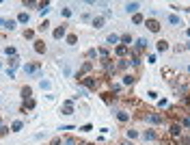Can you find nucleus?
<instances>
[{
	"instance_id": "nucleus-1",
	"label": "nucleus",
	"mask_w": 190,
	"mask_h": 145,
	"mask_svg": "<svg viewBox=\"0 0 190 145\" xmlns=\"http://www.w3.org/2000/svg\"><path fill=\"white\" fill-rule=\"evenodd\" d=\"M145 24H147V28L151 33H160V22L158 20H153V17H151V20H145Z\"/></svg>"
},
{
	"instance_id": "nucleus-2",
	"label": "nucleus",
	"mask_w": 190,
	"mask_h": 145,
	"mask_svg": "<svg viewBox=\"0 0 190 145\" xmlns=\"http://www.w3.org/2000/svg\"><path fill=\"white\" fill-rule=\"evenodd\" d=\"M91 69H93V63H91V61H86L84 65H82V69L78 71V76H76V78H78V80H82V76L86 74V71H91Z\"/></svg>"
},
{
	"instance_id": "nucleus-3",
	"label": "nucleus",
	"mask_w": 190,
	"mask_h": 145,
	"mask_svg": "<svg viewBox=\"0 0 190 145\" xmlns=\"http://www.w3.org/2000/svg\"><path fill=\"white\" fill-rule=\"evenodd\" d=\"M128 52H130V48H128V46H123V43H119V46L115 48V54H117V57H121V59H123Z\"/></svg>"
},
{
	"instance_id": "nucleus-4",
	"label": "nucleus",
	"mask_w": 190,
	"mask_h": 145,
	"mask_svg": "<svg viewBox=\"0 0 190 145\" xmlns=\"http://www.w3.org/2000/svg\"><path fill=\"white\" fill-rule=\"evenodd\" d=\"M24 71H26V74H35V71H39V65H37V63H26Z\"/></svg>"
},
{
	"instance_id": "nucleus-5",
	"label": "nucleus",
	"mask_w": 190,
	"mask_h": 145,
	"mask_svg": "<svg viewBox=\"0 0 190 145\" xmlns=\"http://www.w3.org/2000/svg\"><path fill=\"white\" fill-rule=\"evenodd\" d=\"M78 83H84L89 89H97V80L95 78H82V80H78Z\"/></svg>"
},
{
	"instance_id": "nucleus-6",
	"label": "nucleus",
	"mask_w": 190,
	"mask_h": 145,
	"mask_svg": "<svg viewBox=\"0 0 190 145\" xmlns=\"http://www.w3.org/2000/svg\"><path fill=\"white\" fill-rule=\"evenodd\" d=\"M63 115H74V104H71V102L63 104Z\"/></svg>"
},
{
	"instance_id": "nucleus-7",
	"label": "nucleus",
	"mask_w": 190,
	"mask_h": 145,
	"mask_svg": "<svg viewBox=\"0 0 190 145\" xmlns=\"http://www.w3.org/2000/svg\"><path fill=\"white\" fill-rule=\"evenodd\" d=\"M179 134H182V126H177V123H173V126H171V137H179Z\"/></svg>"
},
{
	"instance_id": "nucleus-8",
	"label": "nucleus",
	"mask_w": 190,
	"mask_h": 145,
	"mask_svg": "<svg viewBox=\"0 0 190 145\" xmlns=\"http://www.w3.org/2000/svg\"><path fill=\"white\" fill-rule=\"evenodd\" d=\"M65 26H58V28L56 30H54V39H63V37H65Z\"/></svg>"
},
{
	"instance_id": "nucleus-9",
	"label": "nucleus",
	"mask_w": 190,
	"mask_h": 145,
	"mask_svg": "<svg viewBox=\"0 0 190 145\" xmlns=\"http://www.w3.org/2000/svg\"><path fill=\"white\" fill-rule=\"evenodd\" d=\"M125 11H128V13H136L138 11V2H128V4H125Z\"/></svg>"
},
{
	"instance_id": "nucleus-10",
	"label": "nucleus",
	"mask_w": 190,
	"mask_h": 145,
	"mask_svg": "<svg viewBox=\"0 0 190 145\" xmlns=\"http://www.w3.org/2000/svg\"><path fill=\"white\" fill-rule=\"evenodd\" d=\"M149 121H151V123H162V115L151 113V115H149Z\"/></svg>"
},
{
	"instance_id": "nucleus-11",
	"label": "nucleus",
	"mask_w": 190,
	"mask_h": 145,
	"mask_svg": "<svg viewBox=\"0 0 190 145\" xmlns=\"http://www.w3.org/2000/svg\"><path fill=\"white\" fill-rule=\"evenodd\" d=\"M35 52H46V43H43V41H35Z\"/></svg>"
},
{
	"instance_id": "nucleus-12",
	"label": "nucleus",
	"mask_w": 190,
	"mask_h": 145,
	"mask_svg": "<svg viewBox=\"0 0 190 145\" xmlns=\"http://www.w3.org/2000/svg\"><path fill=\"white\" fill-rule=\"evenodd\" d=\"M48 11H50V2H41V4H39V13L46 15Z\"/></svg>"
},
{
	"instance_id": "nucleus-13",
	"label": "nucleus",
	"mask_w": 190,
	"mask_h": 145,
	"mask_svg": "<svg viewBox=\"0 0 190 145\" xmlns=\"http://www.w3.org/2000/svg\"><path fill=\"white\" fill-rule=\"evenodd\" d=\"M28 20H30L28 13H20V15H17V22H20V24H28Z\"/></svg>"
},
{
	"instance_id": "nucleus-14",
	"label": "nucleus",
	"mask_w": 190,
	"mask_h": 145,
	"mask_svg": "<svg viewBox=\"0 0 190 145\" xmlns=\"http://www.w3.org/2000/svg\"><path fill=\"white\" fill-rule=\"evenodd\" d=\"M117 119H119V121H128V119H130V115L125 113V111H119V113H117Z\"/></svg>"
},
{
	"instance_id": "nucleus-15",
	"label": "nucleus",
	"mask_w": 190,
	"mask_h": 145,
	"mask_svg": "<svg viewBox=\"0 0 190 145\" xmlns=\"http://www.w3.org/2000/svg\"><path fill=\"white\" fill-rule=\"evenodd\" d=\"M24 128V123L22 121H13V126H11V132H20Z\"/></svg>"
},
{
	"instance_id": "nucleus-16",
	"label": "nucleus",
	"mask_w": 190,
	"mask_h": 145,
	"mask_svg": "<svg viewBox=\"0 0 190 145\" xmlns=\"http://www.w3.org/2000/svg\"><path fill=\"white\" fill-rule=\"evenodd\" d=\"M145 141H156V132H153V130H147V132H145Z\"/></svg>"
},
{
	"instance_id": "nucleus-17",
	"label": "nucleus",
	"mask_w": 190,
	"mask_h": 145,
	"mask_svg": "<svg viewBox=\"0 0 190 145\" xmlns=\"http://www.w3.org/2000/svg\"><path fill=\"white\" fill-rule=\"evenodd\" d=\"M2 28H7V30H13V28H15V22H13V20H4V26H2Z\"/></svg>"
},
{
	"instance_id": "nucleus-18",
	"label": "nucleus",
	"mask_w": 190,
	"mask_h": 145,
	"mask_svg": "<svg viewBox=\"0 0 190 145\" xmlns=\"http://www.w3.org/2000/svg\"><path fill=\"white\" fill-rule=\"evenodd\" d=\"M147 48V39H138L136 41V50H145Z\"/></svg>"
},
{
	"instance_id": "nucleus-19",
	"label": "nucleus",
	"mask_w": 190,
	"mask_h": 145,
	"mask_svg": "<svg viewBox=\"0 0 190 145\" xmlns=\"http://www.w3.org/2000/svg\"><path fill=\"white\" fill-rule=\"evenodd\" d=\"M93 26H95V28H102V26H104V17H95V20H93Z\"/></svg>"
},
{
	"instance_id": "nucleus-20",
	"label": "nucleus",
	"mask_w": 190,
	"mask_h": 145,
	"mask_svg": "<svg viewBox=\"0 0 190 145\" xmlns=\"http://www.w3.org/2000/svg\"><path fill=\"white\" fill-rule=\"evenodd\" d=\"M121 41H123V46H128V48H130V43H132V35H123Z\"/></svg>"
},
{
	"instance_id": "nucleus-21",
	"label": "nucleus",
	"mask_w": 190,
	"mask_h": 145,
	"mask_svg": "<svg viewBox=\"0 0 190 145\" xmlns=\"http://www.w3.org/2000/svg\"><path fill=\"white\" fill-rule=\"evenodd\" d=\"M164 50H169V43L166 41H158V52H164Z\"/></svg>"
},
{
	"instance_id": "nucleus-22",
	"label": "nucleus",
	"mask_w": 190,
	"mask_h": 145,
	"mask_svg": "<svg viewBox=\"0 0 190 145\" xmlns=\"http://www.w3.org/2000/svg\"><path fill=\"white\" fill-rule=\"evenodd\" d=\"M132 83H134V76L132 74H125L123 76V85H132Z\"/></svg>"
},
{
	"instance_id": "nucleus-23",
	"label": "nucleus",
	"mask_w": 190,
	"mask_h": 145,
	"mask_svg": "<svg viewBox=\"0 0 190 145\" xmlns=\"http://www.w3.org/2000/svg\"><path fill=\"white\" fill-rule=\"evenodd\" d=\"M9 65H11V67H9V69H13V71H15V67L20 65V61H17V57H15V59H11V61H9Z\"/></svg>"
},
{
	"instance_id": "nucleus-24",
	"label": "nucleus",
	"mask_w": 190,
	"mask_h": 145,
	"mask_svg": "<svg viewBox=\"0 0 190 145\" xmlns=\"http://www.w3.org/2000/svg\"><path fill=\"white\" fill-rule=\"evenodd\" d=\"M76 41H78V37H76V35H67V43H69V46H74Z\"/></svg>"
},
{
	"instance_id": "nucleus-25",
	"label": "nucleus",
	"mask_w": 190,
	"mask_h": 145,
	"mask_svg": "<svg viewBox=\"0 0 190 145\" xmlns=\"http://www.w3.org/2000/svg\"><path fill=\"white\" fill-rule=\"evenodd\" d=\"M169 22L177 26V24H179V22H182V20H179V17H177V15H169Z\"/></svg>"
},
{
	"instance_id": "nucleus-26",
	"label": "nucleus",
	"mask_w": 190,
	"mask_h": 145,
	"mask_svg": "<svg viewBox=\"0 0 190 145\" xmlns=\"http://www.w3.org/2000/svg\"><path fill=\"white\" fill-rule=\"evenodd\" d=\"M106 41H108V43H117V41H119V37H117V35H108Z\"/></svg>"
},
{
	"instance_id": "nucleus-27",
	"label": "nucleus",
	"mask_w": 190,
	"mask_h": 145,
	"mask_svg": "<svg viewBox=\"0 0 190 145\" xmlns=\"http://www.w3.org/2000/svg\"><path fill=\"white\" fill-rule=\"evenodd\" d=\"M4 52H7V57H13L15 59V48H4Z\"/></svg>"
},
{
	"instance_id": "nucleus-28",
	"label": "nucleus",
	"mask_w": 190,
	"mask_h": 145,
	"mask_svg": "<svg viewBox=\"0 0 190 145\" xmlns=\"http://www.w3.org/2000/svg\"><path fill=\"white\" fill-rule=\"evenodd\" d=\"M136 137H138L136 130H128V139H136Z\"/></svg>"
},
{
	"instance_id": "nucleus-29",
	"label": "nucleus",
	"mask_w": 190,
	"mask_h": 145,
	"mask_svg": "<svg viewBox=\"0 0 190 145\" xmlns=\"http://www.w3.org/2000/svg\"><path fill=\"white\" fill-rule=\"evenodd\" d=\"M143 22H145V20H143V15H138V13L134 15V24H143Z\"/></svg>"
},
{
	"instance_id": "nucleus-30",
	"label": "nucleus",
	"mask_w": 190,
	"mask_h": 145,
	"mask_svg": "<svg viewBox=\"0 0 190 145\" xmlns=\"http://www.w3.org/2000/svg\"><path fill=\"white\" fill-rule=\"evenodd\" d=\"M117 67H119V69H125V67H128V61H119V63H117Z\"/></svg>"
},
{
	"instance_id": "nucleus-31",
	"label": "nucleus",
	"mask_w": 190,
	"mask_h": 145,
	"mask_svg": "<svg viewBox=\"0 0 190 145\" xmlns=\"http://www.w3.org/2000/svg\"><path fill=\"white\" fill-rule=\"evenodd\" d=\"M22 95H24V97H30V89L24 87V89H22Z\"/></svg>"
},
{
	"instance_id": "nucleus-32",
	"label": "nucleus",
	"mask_w": 190,
	"mask_h": 145,
	"mask_svg": "<svg viewBox=\"0 0 190 145\" xmlns=\"http://www.w3.org/2000/svg\"><path fill=\"white\" fill-rule=\"evenodd\" d=\"M39 87H41V89H50V83H48V80H41Z\"/></svg>"
},
{
	"instance_id": "nucleus-33",
	"label": "nucleus",
	"mask_w": 190,
	"mask_h": 145,
	"mask_svg": "<svg viewBox=\"0 0 190 145\" xmlns=\"http://www.w3.org/2000/svg\"><path fill=\"white\" fill-rule=\"evenodd\" d=\"M26 106H28V108H35V100L28 97V100H26Z\"/></svg>"
},
{
	"instance_id": "nucleus-34",
	"label": "nucleus",
	"mask_w": 190,
	"mask_h": 145,
	"mask_svg": "<svg viewBox=\"0 0 190 145\" xmlns=\"http://www.w3.org/2000/svg\"><path fill=\"white\" fill-rule=\"evenodd\" d=\"M2 134H7V126L0 121V137H2Z\"/></svg>"
},
{
	"instance_id": "nucleus-35",
	"label": "nucleus",
	"mask_w": 190,
	"mask_h": 145,
	"mask_svg": "<svg viewBox=\"0 0 190 145\" xmlns=\"http://www.w3.org/2000/svg\"><path fill=\"white\" fill-rule=\"evenodd\" d=\"M63 145H76V139L69 137V139H65V143H63Z\"/></svg>"
},
{
	"instance_id": "nucleus-36",
	"label": "nucleus",
	"mask_w": 190,
	"mask_h": 145,
	"mask_svg": "<svg viewBox=\"0 0 190 145\" xmlns=\"http://www.w3.org/2000/svg\"><path fill=\"white\" fill-rule=\"evenodd\" d=\"M182 126H184V128H190V117H186V119L182 121Z\"/></svg>"
},
{
	"instance_id": "nucleus-37",
	"label": "nucleus",
	"mask_w": 190,
	"mask_h": 145,
	"mask_svg": "<svg viewBox=\"0 0 190 145\" xmlns=\"http://www.w3.org/2000/svg\"><path fill=\"white\" fill-rule=\"evenodd\" d=\"M33 35H35L33 30H26V33H24V37H26V39H33Z\"/></svg>"
},
{
	"instance_id": "nucleus-38",
	"label": "nucleus",
	"mask_w": 190,
	"mask_h": 145,
	"mask_svg": "<svg viewBox=\"0 0 190 145\" xmlns=\"http://www.w3.org/2000/svg\"><path fill=\"white\" fill-rule=\"evenodd\" d=\"M164 145H177V141H171L169 139V141H164Z\"/></svg>"
},
{
	"instance_id": "nucleus-39",
	"label": "nucleus",
	"mask_w": 190,
	"mask_h": 145,
	"mask_svg": "<svg viewBox=\"0 0 190 145\" xmlns=\"http://www.w3.org/2000/svg\"><path fill=\"white\" fill-rule=\"evenodd\" d=\"M0 26H4V20H0Z\"/></svg>"
},
{
	"instance_id": "nucleus-40",
	"label": "nucleus",
	"mask_w": 190,
	"mask_h": 145,
	"mask_svg": "<svg viewBox=\"0 0 190 145\" xmlns=\"http://www.w3.org/2000/svg\"><path fill=\"white\" fill-rule=\"evenodd\" d=\"M186 35H188V37H190V28H188V30H186Z\"/></svg>"
},
{
	"instance_id": "nucleus-41",
	"label": "nucleus",
	"mask_w": 190,
	"mask_h": 145,
	"mask_svg": "<svg viewBox=\"0 0 190 145\" xmlns=\"http://www.w3.org/2000/svg\"><path fill=\"white\" fill-rule=\"evenodd\" d=\"M123 145H132V143H123Z\"/></svg>"
},
{
	"instance_id": "nucleus-42",
	"label": "nucleus",
	"mask_w": 190,
	"mask_h": 145,
	"mask_svg": "<svg viewBox=\"0 0 190 145\" xmlns=\"http://www.w3.org/2000/svg\"><path fill=\"white\" fill-rule=\"evenodd\" d=\"M188 50H190V41H188Z\"/></svg>"
},
{
	"instance_id": "nucleus-43",
	"label": "nucleus",
	"mask_w": 190,
	"mask_h": 145,
	"mask_svg": "<svg viewBox=\"0 0 190 145\" xmlns=\"http://www.w3.org/2000/svg\"><path fill=\"white\" fill-rule=\"evenodd\" d=\"M188 71H190V65H188Z\"/></svg>"
}]
</instances>
